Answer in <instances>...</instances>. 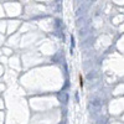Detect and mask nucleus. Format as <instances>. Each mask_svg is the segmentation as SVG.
I'll return each mask as SVG.
<instances>
[{
  "label": "nucleus",
  "mask_w": 124,
  "mask_h": 124,
  "mask_svg": "<svg viewBox=\"0 0 124 124\" xmlns=\"http://www.w3.org/2000/svg\"><path fill=\"white\" fill-rule=\"evenodd\" d=\"M79 84H81V87L83 86V78H82V76L79 75Z\"/></svg>",
  "instance_id": "nucleus-1"
}]
</instances>
